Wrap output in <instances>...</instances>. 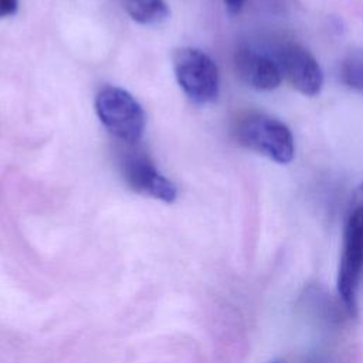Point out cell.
Returning <instances> with one entry per match:
<instances>
[{
  "label": "cell",
  "mask_w": 363,
  "mask_h": 363,
  "mask_svg": "<svg viewBox=\"0 0 363 363\" xmlns=\"http://www.w3.org/2000/svg\"><path fill=\"white\" fill-rule=\"evenodd\" d=\"M363 269V183L353 191L343 230L337 269V292L350 316L357 313V291Z\"/></svg>",
  "instance_id": "cell-1"
},
{
  "label": "cell",
  "mask_w": 363,
  "mask_h": 363,
  "mask_svg": "<svg viewBox=\"0 0 363 363\" xmlns=\"http://www.w3.org/2000/svg\"><path fill=\"white\" fill-rule=\"evenodd\" d=\"M234 132L240 145L279 164H286L294 159V136L289 128L277 118L265 113H250L238 121Z\"/></svg>",
  "instance_id": "cell-2"
},
{
  "label": "cell",
  "mask_w": 363,
  "mask_h": 363,
  "mask_svg": "<svg viewBox=\"0 0 363 363\" xmlns=\"http://www.w3.org/2000/svg\"><path fill=\"white\" fill-rule=\"evenodd\" d=\"M95 111L104 126L125 142H136L145 130V111L125 89L102 88L95 98Z\"/></svg>",
  "instance_id": "cell-3"
},
{
  "label": "cell",
  "mask_w": 363,
  "mask_h": 363,
  "mask_svg": "<svg viewBox=\"0 0 363 363\" xmlns=\"http://www.w3.org/2000/svg\"><path fill=\"white\" fill-rule=\"evenodd\" d=\"M174 75L190 101L199 105L216 101L220 77L216 62L197 48H180L173 55Z\"/></svg>",
  "instance_id": "cell-4"
},
{
  "label": "cell",
  "mask_w": 363,
  "mask_h": 363,
  "mask_svg": "<svg viewBox=\"0 0 363 363\" xmlns=\"http://www.w3.org/2000/svg\"><path fill=\"white\" fill-rule=\"evenodd\" d=\"M277 64L286 81L302 95L315 96L323 86V72L316 58L302 45L284 44L277 51Z\"/></svg>",
  "instance_id": "cell-5"
},
{
  "label": "cell",
  "mask_w": 363,
  "mask_h": 363,
  "mask_svg": "<svg viewBox=\"0 0 363 363\" xmlns=\"http://www.w3.org/2000/svg\"><path fill=\"white\" fill-rule=\"evenodd\" d=\"M123 177L128 186L140 193L157 200L172 203L177 190L176 186L157 172L149 157L143 155H132L123 162Z\"/></svg>",
  "instance_id": "cell-6"
},
{
  "label": "cell",
  "mask_w": 363,
  "mask_h": 363,
  "mask_svg": "<svg viewBox=\"0 0 363 363\" xmlns=\"http://www.w3.org/2000/svg\"><path fill=\"white\" fill-rule=\"evenodd\" d=\"M234 64L241 81L254 89L272 91L282 81L278 64L248 45L240 47L235 51Z\"/></svg>",
  "instance_id": "cell-7"
},
{
  "label": "cell",
  "mask_w": 363,
  "mask_h": 363,
  "mask_svg": "<svg viewBox=\"0 0 363 363\" xmlns=\"http://www.w3.org/2000/svg\"><path fill=\"white\" fill-rule=\"evenodd\" d=\"M128 14L140 24H157L169 16L164 0H126Z\"/></svg>",
  "instance_id": "cell-8"
},
{
  "label": "cell",
  "mask_w": 363,
  "mask_h": 363,
  "mask_svg": "<svg viewBox=\"0 0 363 363\" xmlns=\"http://www.w3.org/2000/svg\"><path fill=\"white\" fill-rule=\"evenodd\" d=\"M340 77L347 86L363 92V58H350L345 61L340 69Z\"/></svg>",
  "instance_id": "cell-9"
},
{
  "label": "cell",
  "mask_w": 363,
  "mask_h": 363,
  "mask_svg": "<svg viewBox=\"0 0 363 363\" xmlns=\"http://www.w3.org/2000/svg\"><path fill=\"white\" fill-rule=\"evenodd\" d=\"M18 0H0V18L13 16L17 11Z\"/></svg>",
  "instance_id": "cell-10"
},
{
  "label": "cell",
  "mask_w": 363,
  "mask_h": 363,
  "mask_svg": "<svg viewBox=\"0 0 363 363\" xmlns=\"http://www.w3.org/2000/svg\"><path fill=\"white\" fill-rule=\"evenodd\" d=\"M245 0H224V4L230 14H237L241 11Z\"/></svg>",
  "instance_id": "cell-11"
},
{
  "label": "cell",
  "mask_w": 363,
  "mask_h": 363,
  "mask_svg": "<svg viewBox=\"0 0 363 363\" xmlns=\"http://www.w3.org/2000/svg\"><path fill=\"white\" fill-rule=\"evenodd\" d=\"M271 363H281V362H271Z\"/></svg>",
  "instance_id": "cell-12"
}]
</instances>
